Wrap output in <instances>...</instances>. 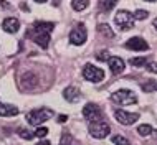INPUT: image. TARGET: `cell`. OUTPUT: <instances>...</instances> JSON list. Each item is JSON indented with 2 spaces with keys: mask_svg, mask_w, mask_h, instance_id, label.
Segmentation results:
<instances>
[{
  "mask_svg": "<svg viewBox=\"0 0 157 145\" xmlns=\"http://www.w3.org/2000/svg\"><path fill=\"white\" fill-rule=\"evenodd\" d=\"M53 28H55V23L52 22H35L33 27L27 32V35L36 45H40L43 50H46L50 45V33L53 32Z\"/></svg>",
  "mask_w": 157,
  "mask_h": 145,
  "instance_id": "cell-1",
  "label": "cell"
},
{
  "mask_svg": "<svg viewBox=\"0 0 157 145\" xmlns=\"http://www.w3.org/2000/svg\"><path fill=\"white\" fill-rule=\"evenodd\" d=\"M53 116H55V112L52 109H46V107L35 109V110H30L27 114V122L30 125H41V124L46 122L48 119H52Z\"/></svg>",
  "mask_w": 157,
  "mask_h": 145,
  "instance_id": "cell-2",
  "label": "cell"
},
{
  "mask_svg": "<svg viewBox=\"0 0 157 145\" xmlns=\"http://www.w3.org/2000/svg\"><path fill=\"white\" fill-rule=\"evenodd\" d=\"M111 99L113 102H116L119 106H129V104H136L137 102V96L132 91H129V89H119V91L113 92Z\"/></svg>",
  "mask_w": 157,
  "mask_h": 145,
  "instance_id": "cell-3",
  "label": "cell"
},
{
  "mask_svg": "<svg viewBox=\"0 0 157 145\" xmlns=\"http://www.w3.org/2000/svg\"><path fill=\"white\" fill-rule=\"evenodd\" d=\"M114 22H116L117 28L121 32H127V30H131L134 27V17L127 10H119L116 13V17H114Z\"/></svg>",
  "mask_w": 157,
  "mask_h": 145,
  "instance_id": "cell-4",
  "label": "cell"
},
{
  "mask_svg": "<svg viewBox=\"0 0 157 145\" xmlns=\"http://www.w3.org/2000/svg\"><path fill=\"white\" fill-rule=\"evenodd\" d=\"M83 76H84V79L91 81V83H99V81L104 79V71L101 69V68L93 66L88 63V65H84V68H83Z\"/></svg>",
  "mask_w": 157,
  "mask_h": 145,
  "instance_id": "cell-5",
  "label": "cell"
},
{
  "mask_svg": "<svg viewBox=\"0 0 157 145\" xmlns=\"http://www.w3.org/2000/svg\"><path fill=\"white\" fill-rule=\"evenodd\" d=\"M109 125L104 121H96V122H90V134L94 139H104L109 134Z\"/></svg>",
  "mask_w": 157,
  "mask_h": 145,
  "instance_id": "cell-6",
  "label": "cell"
},
{
  "mask_svg": "<svg viewBox=\"0 0 157 145\" xmlns=\"http://www.w3.org/2000/svg\"><path fill=\"white\" fill-rule=\"evenodd\" d=\"M83 117L86 119L88 122H96V121H101L103 119V112H101L99 106L96 104H86L83 107Z\"/></svg>",
  "mask_w": 157,
  "mask_h": 145,
  "instance_id": "cell-7",
  "label": "cell"
},
{
  "mask_svg": "<svg viewBox=\"0 0 157 145\" xmlns=\"http://www.w3.org/2000/svg\"><path fill=\"white\" fill-rule=\"evenodd\" d=\"M86 38H88V32L83 23H78L70 33V41L73 45H83L86 41Z\"/></svg>",
  "mask_w": 157,
  "mask_h": 145,
  "instance_id": "cell-8",
  "label": "cell"
},
{
  "mask_svg": "<svg viewBox=\"0 0 157 145\" xmlns=\"http://www.w3.org/2000/svg\"><path fill=\"white\" fill-rule=\"evenodd\" d=\"M114 117H116V121L121 122L122 125H132V124L139 119V114L126 112V110H122V109H116L114 110Z\"/></svg>",
  "mask_w": 157,
  "mask_h": 145,
  "instance_id": "cell-9",
  "label": "cell"
},
{
  "mask_svg": "<svg viewBox=\"0 0 157 145\" xmlns=\"http://www.w3.org/2000/svg\"><path fill=\"white\" fill-rule=\"evenodd\" d=\"M126 48L127 50H134V51H147L149 50V45L147 41L141 36H134V38H129L126 41Z\"/></svg>",
  "mask_w": 157,
  "mask_h": 145,
  "instance_id": "cell-10",
  "label": "cell"
},
{
  "mask_svg": "<svg viewBox=\"0 0 157 145\" xmlns=\"http://www.w3.org/2000/svg\"><path fill=\"white\" fill-rule=\"evenodd\" d=\"M36 84H38V78L33 72H25L20 78V87L23 91H32L33 87H36Z\"/></svg>",
  "mask_w": 157,
  "mask_h": 145,
  "instance_id": "cell-11",
  "label": "cell"
},
{
  "mask_svg": "<svg viewBox=\"0 0 157 145\" xmlns=\"http://www.w3.org/2000/svg\"><path fill=\"white\" fill-rule=\"evenodd\" d=\"M108 66H109V69H111L113 74H121V72L124 71V61H122L119 56H109Z\"/></svg>",
  "mask_w": 157,
  "mask_h": 145,
  "instance_id": "cell-12",
  "label": "cell"
},
{
  "mask_svg": "<svg viewBox=\"0 0 157 145\" xmlns=\"http://www.w3.org/2000/svg\"><path fill=\"white\" fill-rule=\"evenodd\" d=\"M63 97L68 101V102H78L79 99H81V92H79V89L78 87H75V86H68L65 91H63Z\"/></svg>",
  "mask_w": 157,
  "mask_h": 145,
  "instance_id": "cell-13",
  "label": "cell"
},
{
  "mask_svg": "<svg viewBox=\"0 0 157 145\" xmlns=\"http://www.w3.org/2000/svg\"><path fill=\"white\" fill-rule=\"evenodd\" d=\"M2 28L7 33H17L20 30V22L17 18H13V17H10V18H5L2 22Z\"/></svg>",
  "mask_w": 157,
  "mask_h": 145,
  "instance_id": "cell-14",
  "label": "cell"
},
{
  "mask_svg": "<svg viewBox=\"0 0 157 145\" xmlns=\"http://www.w3.org/2000/svg\"><path fill=\"white\" fill-rule=\"evenodd\" d=\"M17 114H18V107H15L12 104H2L0 102V116L2 117H13Z\"/></svg>",
  "mask_w": 157,
  "mask_h": 145,
  "instance_id": "cell-15",
  "label": "cell"
},
{
  "mask_svg": "<svg viewBox=\"0 0 157 145\" xmlns=\"http://www.w3.org/2000/svg\"><path fill=\"white\" fill-rule=\"evenodd\" d=\"M98 5H99V10L106 13V12H111L113 8L117 5V0H99Z\"/></svg>",
  "mask_w": 157,
  "mask_h": 145,
  "instance_id": "cell-16",
  "label": "cell"
},
{
  "mask_svg": "<svg viewBox=\"0 0 157 145\" xmlns=\"http://www.w3.org/2000/svg\"><path fill=\"white\" fill-rule=\"evenodd\" d=\"M71 7H73V10H76V12L86 10V8L90 7V0H71Z\"/></svg>",
  "mask_w": 157,
  "mask_h": 145,
  "instance_id": "cell-17",
  "label": "cell"
},
{
  "mask_svg": "<svg viewBox=\"0 0 157 145\" xmlns=\"http://www.w3.org/2000/svg\"><path fill=\"white\" fill-rule=\"evenodd\" d=\"M98 32H99L101 35L108 36V38H113V36H114V32L109 28V25H106V23H101L99 27H98Z\"/></svg>",
  "mask_w": 157,
  "mask_h": 145,
  "instance_id": "cell-18",
  "label": "cell"
},
{
  "mask_svg": "<svg viewBox=\"0 0 157 145\" xmlns=\"http://www.w3.org/2000/svg\"><path fill=\"white\" fill-rule=\"evenodd\" d=\"M152 127L149 125V124H142V125H139L137 127V134L139 135H142V137H147V135H151L152 134Z\"/></svg>",
  "mask_w": 157,
  "mask_h": 145,
  "instance_id": "cell-19",
  "label": "cell"
},
{
  "mask_svg": "<svg viewBox=\"0 0 157 145\" xmlns=\"http://www.w3.org/2000/svg\"><path fill=\"white\" fill-rule=\"evenodd\" d=\"M129 63L136 68H141V66H146L147 65V58L146 56H141V58H131Z\"/></svg>",
  "mask_w": 157,
  "mask_h": 145,
  "instance_id": "cell-20",
  "label": "cell"
},
{
  "mask_svg": "<svg viewBox=\"0 0 157 145\" xmlns=\"http://www.w3.org/2000/svg\"><path fill=\"white\" fill-rule=\"evenodd\" d=\"M142 91L144 92H152V91H157V81H147L146 84H142Z\"/></svg>",
  "mask_w": 157,
  "mask_h": 145,
  "instance_id": "cell-21",
  "label": "cell"
},
{
  "mask_svg": "<svg viewBox=\"0 0 157 145\" xmlns=\"http://www.w3.org/2000/svg\"><path fill=\"white\" fill-rule=\"evenodd\" d=\"M18 135L23 140H32L33 137H35V132H30V130H27V129H18Z\"/></svg>",
  "mask_w": 157,
  "mask_h": 145,
  "instance_id": "cell-22",
  "label": "cell"
},
{
  "mask_svg": "<svg viewBox=\"0 0 157 145\" xmlns=\"http://www.w3.org/2000/svg\"><path fill=\"white\" fill-rule=\"evenodd\" d=\"M113 143L114 145H131L129 140H127L126 137H122V135H114V137H113Z\"/></svg>",
  "mask_w": 157,
  "mask_h": 145,
  "instance_id": "cell-23",
  "label": "cell"
},
{
  "mask_svg": "<svg viewBox=\"0 0 157 145\" xmlns=\"http://www.w3.org/2000/svg\"><path fill=\"white\" fill-rule=\"evenodd\" d=\"M132 17H134V20H146L149 17V12L147 10H136V13Z\"/></svg>",
  "mask_w": 157,
  "mask_h": 145,
  "instance_id": "cell-24",
  "label": "cell"
},
{
  "mask_svg": "<svg viewBox=\"0 0 157 145\" xmlns=\"http://www.w3.org/2000/svg\"><path fill=\"white\" fill-rule=\"evenodd\" d=\"M46 134H48V129L46 127H38V129L35 130V137H46Z\"/></svg>",
  "mask_w": 157,
  "mask_h": 145,
  "instance_id": "cell-25",
  "label": "cell"
},
{
  "mask_svg": "<svg viewBox=\"0 0 157 145\" xmlns=\"http://www.w3.org/2000/svg\"><path fill=\"white\" fill-rule=\"evenodd\" d=\"M70 143H71V135L65 132V134L61 135V142H60V145H70Z\"/></svg>",
  "mask_w": 157,
  "mask_h": 145,
  "instance_id": "cell-26",
  "label": "cell"
},
{
  "mask_svg": "<svg viewBox=\"0 0 157 145\" xmlns=\"http://www.w3.org/2000/svg\"><path fill=\"white\" fill-rule=\"evenodd\" d=\"M98 59H101V61H108V59H109V54H108V51H106V50L99 51V53H98Z\"/></svg>",
  "mask_w": 157,
  "mask_h": 145,
  "instance_id": "cell-27",
  "label": "cell"
},
{
  "mask_svg": "<svg viewBox=\"0 0 157 145\" xmlns=\"http://www.w3.org/2000/svg\"><path fill=\"white\" fill-rule=\"evenodd\" d=\"M146 68H147V69H149L151 72L157 74V63H149V65H146Z\"/></svg>",
  "mask_w": 157,
  "mask_h": 145,
  "instance_id": "cell-28",
  "label": "cell"
},
{
  "mask_svg": "<svg viewBox=\"0 0 157 145\" xmlns=\"http://www.w3.org/2000/svg\"><path fill=\"white\" fill-rule=\"evenodd\" d=\"M66 119H68L66 116H60V117H58V122H61V124H63V122H66Z\"/></svg>",
  "mask_w": 157,
  "mask_h": 145,
  "instance_id": "cell-29",
  "label": "cell"
},
{
  "mask_svg": "<svg viewBox=\"0 0 157 145\" xmlns=\"http://www.w3.org/2000/svg\"><path fill=\"white\" fill-rule=\"evenodd\" d=\"M36 145H50V142L48 140H41V142H38Z\"/></svg>",
  "mask_w": 157,
  "mask_h": 145,
  "instance_id": "cell-30",
  "label": "cell"
},
{
  "mask_svg": "<svg viewBox=\"0 0 157 145\" xmlns=\"http://www.w3.org/2000/svg\"><path fill=\"white\" fill-rule=\"evenodd\" d=\"M52 3L55 7H58V5H60V0H52Z\"/></svg>",
  "mask_w": 157,
  "mask_h": 145,
  "instance_id": "cell-31",
  "label": "cell"
},
{
  "mask_svg": "<svg viewBox=\"0 0 157 145\" xmlns=\"http://www.w3.org/2000/svg\"><path fill=\"white\" fill-rule=\"evenodd\" d=\"M152 25H154V27H155V30H157V17L154 18V22H152Z\"/></svg>",
  "mask_w": 157,
  "mask_h": 145,
  "instance_id": "cell-32",
  "label": "cell"
},
{
  "mask_svg": "<svg viewBox=\"0 0 157 145\" xmlns=\"http://www.w3.org/2000/svg\"><path fill=\"white\" fill-rule=\"evenodd\" d=\"M35 2H36V3H45L46 0H35Z\"/></svg>",
  "mask_w": 157,
  "mask_h": 145,
  "instance_id": "cell-33",
  "label": "cell"
},
{
  "mask_svg": "<svg viewBox=\"0 0 157 145\" xmlns=\"http://www.w3.org/2000/svg\"><path fill=\"white\" fill-rule=\"evenodd\" d=\"M146 2H155V0H146Z\"/></svg>",
  "mask_w": 157,
  "mask_h": 145,
  "instance_id": "cell-34",
  "label": "cell"
}]
</instances>
